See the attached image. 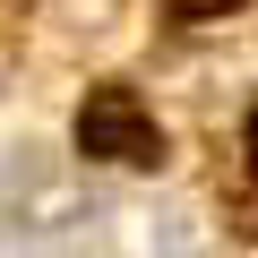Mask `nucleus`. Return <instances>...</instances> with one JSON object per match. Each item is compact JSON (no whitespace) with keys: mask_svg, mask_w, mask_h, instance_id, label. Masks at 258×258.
<instances>
[{"mask_svg":"<svg viewBox=\"0 0 258 258\" xmlns=\"http://www.w3.org/2000/svg\"><path fill=\"white\" fill-rule=\"evenodd\" d=\"M78 147L103 155V164H164V129L129 86H95L86 112H78Z\"/></svg>","mask_w":258,"mask_h":258,"instance_id":"f257e3e1","label":"nucleus"},{"mask_svg":"<svg viewBox=\"0 0 258 258\" xmlns=\"http://www.w3.org/2000/svg\"><path fill=\"white\" fill-rule=\"evenodd\" d=\"M249 172H258V120H249Z\"/></svg>","mask_w":258,"mask_h":258,"instance_id":"7ed1b4c3","label":"nucleus"},{"mask_svg":"<svg viewBox=\"0 0 258 258\" xmlns=\"http://www.w3.org/2000/svg\"><path fill=\"white\" fill-rule=\"evenodd\" d=\"M172 18H224V9H241V0H164Z\"/></svg>","mask_w":258,"mask_h":258,"instance_id":"f03ea898","label":"nucleus"}]
</instances>
